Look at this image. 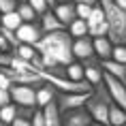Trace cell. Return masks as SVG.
<instances>
[{
    "instance_id": "277c9868",
    "label": "cell",
    "mask_w": 126,
    "mask_h": 126,
    "mask_svg": "<svg viewBox=\"0 0 126 126\" xmlns=\"http://www.w3.org/2000/svg\"><path fill=\"white\" fill-rule=\"evenodd\" d=\"M11 98L21 109H36V88L15 83L11 88Z\"/></svg>"
},
{
    "instance_id": "603a6c76",
    "label": "cell",
    "mask_w": 126,
    "mask_h": 126,
    "mask_svg": "<svg viewBox=\"0 0 126 126\" xmlns=\"http://www.w3.org/2000/svg\"><path fill=\"white\" fill-rule=\"evenodd\" d=\"M21 60H26V62H34V60H39V51L34 49V45H19L17 49H13Z\"/></svg>"
},
{
    "instance_id": "60d3db41",
    "label": "cell",
    "mask_w": 126,
    "mask_h": 126,
    "mask_svg": "<svg viewBox=\"0 0 126 126\" xmlns=\"http://www.w3.org/2000/svg\"><path fill=\"white\" fill-rule=\"evenodd\" d=\"M0 126H7V124H4V122H2V120H0Z\"/></svg>"
},
{
    "instance_id": "74e56055",
    "label": "cell",
    "mask_w": 126,
    "mask_h": 126,
    "mask_svg": "<svg viewBox=\"0 0 126 126\" xmlns=\"http://www.w3.org/2000/svg\"><path fill=\"white\" fill-rule=\"evenodd\" d=\"M58 4H64V2H73V0H56Z\"/></svg>"
},
{
    "instance_id": "30bf717a",
    "label": "cell",
    "mask_w": 126,
    "mask_h": 126,
    "mask_svg": "<svg viewBox=\"0 0 126 126\" xmlns=\"http://www.w3.org/2000/svg\"><path fill=\"white\" fill-rule=\"evenodd\" d=\"M94 120L92 115L88 113V109H73V111H66L62 113V126H88L92 124Z\"/></svg>"
},
{
    "instance_id": "8d00e7d4",
    "label": "cell",
    "mask_w": 126,
    "mask_h": 126,
    "mask_svg": "<svg viewBox=\"0 0 126 126\" xmlns=\"http://www.w3.org/2000/svg\"><path fill=\"white\" fill-rule=\"evenodd\" d=\"M45 2H47V4H49V7H51V9L56 7V4H58V2H56V0H45Z\"/></svg>"
},
{
    "instance_id": "f35d334b",
    "label": "cell",
    "mask_w": 126,
    "mask_h": 126,
    "mask_svg": "<svg viewBox=\"0 0 126 126\" xmlns=\"http://www.w3.org/2000/svg\"><path fill=\"white\" fill-rule=\"evenodd\" d=\"M88 126H103V124H98V122H92V124H88Z\"/></svg>"
},
{
    "instance_id": "7bdbcfd3",
    "label": "cell",
    "mask_w": 126,
    "mask_h": 126,
    "mask_svg": "<svg viewBox=\"0 0 126 126\" xmlns=\"http://www.w3.org/2000/svg\"><path fill=\"white\" fill-rule=\"evenodd\" d=\"M124 126H126V124H124Z\"/></svg>"
},
{
    "instance_id": "f1b7e54d",
    "label": "cell",
    "mask_w": 126,
    "mask_h": 126,
    "mask_svg": "<svg viewBox=\"0 0 126 126\" xmlns=\"http://www.w3.org/2000/svg\"><path fill=\"white\" fill-rule=\"evenodd\" d=\"M17 7H19V2H17V0H0V13H2V15L17 11Z\"/></svg>"
},
{
    "instance_id": "836d02e7",
    "label": "cell",
    "mask_w": 126,
    "mask_h": 126,
    "mask_svg": "<svg viewBox=\"0 0 126 126\" xmlns=\"http://www.w3.org/2000/svg\"><path fill=\"white\" fill-rule=\"evenodd\" d=\"M4 51H11V47H9V43L4 41V36L0 34V53H4Z\"/></svg>"
},
{
    "instance_id": "2e32d148",
    "label": "cell",
    "mask_w": 126,
    "mask_h": 126,
    "mask_svg": "<svg viewBox=\"0 0 126 126\" xmlns=\"http://www.w3.org/2000/svg\"><path fill=\"white\" fill-rule=\"evenodd\" d=\"M100 66H103V71H105L107 75H111V77H115V79H120V81L126 83V64H120L115 60H103Z\"/></svg>"
},
{
    "instance_id": "484cf974",
    "label": "cell",
    "mask_w": 126,
    "mask_h": 126,
    "mask_svg": "<svg viewBox=\"0 0 126 126\" xmlns=\"http://www.w3.org/2000/svg\"><path fill=\"white\" fill-rule=\"evenodd\" d=\"M0 34L4 36V41L9 43V47H11V49H17V47L21 45L19 39H17V34H15L13 30H9V28H2V26H0Z\"/></svg>"
},
{
    "instance_id": "ab89813d",
    "label": "cell",
    "mask_w": 126,
    "mask_h": 126,
    "mask_svg": "<svg viewBox=\"0 0 126 126\" xmlns=\"http://www.w3.org/2000/svg\"><path fill=\"white\" fill-rule=\"evenodd\" d=\"M17 2H19V4H21V2H28V0H17Z\"/></svg>"
},
{
    "instance_id": "d4e9b609",
    "label": "cell",
    "mask_w": 126,
    "mask_h": 126,
    "mask_svg": "<svg viewBox=\"0 0 126 126\" xmlns=\"http://www.w3.org/2000/svg\"><path fill=\"white\" fill-rule=\"evenodd\" d=\"M17 13H19V17L24 19V24H32L34 19H36V13H34V9L28 4V2H21L19 7H17Z\"/></svg>"
},
{
    "instance_id": "e575fe53",
    "label": "cell",
    "mask_w": 126,
    "mask_h": 126,
    "mask_svg": "<svg viewBox=\"0 0 126 126\" xmlns=\"http://www.w3.org/2000/svg\"><path fill=\"white\" fill-rule=\"evenodd\" d=\"M75 4H90V7H96L98 4V0H73Z\"/></svg>"
},
{
    "instance_id": "ac0fdd59",
    "label": "cell",
    "mask_w": 126,
    "mask_h": 126,
    "mask_svg": "<svg viewBox=\"0 0 126 126\" xmlns=\"http://www.w3.org/2000/svg\"><path fill=\"white\" fill-rule=\"evenodd\" d=\"M126 124V111L120 105H109V126H124Z\"/></svg>"
},
{
    "instance_id": "ffe728a7",
    "label": "cell",
    "mask_w": 126,
    "mask_h": 126,
    "mask_svg": "<svg viewBox=\"0 0 126 126\" xmlns=\"http://www.w3.org/2000/svg\"><path fill=\"white\" fill-rule=\"evenodd\" d=\"M64 77L71 81H83L86 79V73H83V64L79 62H73V64H68L66 71H64Z\"/></svg>"
},
{
    "instance_id": "d6986e66",
    "label": "cell",
    "mask_w": 126,
    "mask_h": 126,
    "mask_svg": "<svg viewBox=\"0 0 126 126\" xmlns=\"http://www.w3.org/2000/svg\"><path fill=\"white\" fill-rule=\"evenodd\" d=\"M24 24V19L19 17V13L17 11H13V13H7L0 17V26L2 28H9V30H13V32H17V28Z\"/></svg>"
},
{
    "instance_id": "7c38bea8",
    "label": "cell",
    "mask_w": 126,
    "mask_h": 126,
    "mask_svg": "<svg viewBox=\"0 0 126 126\" xmlns=\"http://www.w3.org/2000/svg\"><path fill=\"white\" fill-rule=\"evenodd\" d=\"M83 73H86V81H90L92 86H98V83H103V77H105V71H103V66H100V60L96 62V60H86L83 62Z\"/></svg>"
},
{
    "instance_id": "9a60e30c",
    "label": "cell",
    "mask_w": 126,
    "mask_h": 126,
    "mask_svg": "<svg viewBox=\"0 0 126 126\" xmlns=\"http://www.w3.org/2000/svg\"><path fill=\"white\" fill-rule=\"evenodd\" d=\"M41 30H43V34H49V32L66 30V28H64V24L53 15V11H47L45 15H41Z\"/></svg>"
},
{
    "instance_id": "4dcf8cb0",
    "label": "cell",
    "mask_w": 126,
    "mask_h": 126,
    "mask_svg": "<svg viewBox=\"0 0 126 126\" xmlns=\"http://www.w3.org/2000/svg\"><path fill=\"white\" fill-rule=\"evenodd\" d=\"M13 88V81L9 79V75L0 68V90H11Z\"/></svg>"
},
{
    "instance_id": "d6a6232c",
    "label": "cell",
    "mask_w": 126,
    "mask_h": 126,
    "mask_svg": "<svg viewBox=\"0 0 126 126\" xmlns=\"http://www.w3.org/2000/svg\"><path fill=\"white\" fill-rule=\"evenodd\" d=\"M13 103V98H11V90H0V107H7Z\"/></svg>"
},
{
    "instance_id": "ba28073f",
    "label": "cell",
    "mask_w": 126,
    "mask_h": 126,
    "mask_svg": "<svg viewBox=\"0 0 126 126\" xmlns=\"http://www.w3.org/2000/svg\"><path fill=\"white\" fill-rule=\"evenodd\" d=\"M73 56L77 60H83V62L96 58V53H94V39H92V36L73 39Z\"/></svg>"
},
{
    "instance_id": "4fadbf2b",
    "label": "cell",
    "mask_w": 126,
    "mask_h": 126,
    "mask_svg": "<svg viewBox=\"0 0 126 126\" xmlns=\"http://www.w3.org/2000/svg\"><path fill=\"white\" fill-rule=\"evenodd\" d=\"M113 41L109 36H98V39H94V53H96V58L103 62V60H111L113 56Z\"/></svg>"
},
{
    "instance_id": "7a4b0ae2",
    "label": "cell",
    "mask_w": 126,
    "mask_h": 126,
    "mask_svg": "<svg viewBox=\"0 0 126 126\" xmlns=\"http://www.w3.org/2000/svg\"><path fill=\"white\" fill-rule=\"evenodd\" d=\"M98 4L105 11L107 26H109V39L113 41V45H122L126 43V11L113 2V0H98Z\"/></svg>"
},
{
    "instance_id": "8fae6325",
    "label": "cell",
    "mask_w": 126,
    "mask_h": 126,
    "mask_svg": "<svg viewBox=\"0 0 126 126\" xmlns=\"http://www.w3.org/2000/svg\"><path fill=\"white\" fill-rule=\"evenodd\" d=\"M53 15H56V17L64 24V28H68L75 19H77V4H75V2L56 4V7H53Z\"/></svg>"
},
{
    "instance_id": "83f0119b",
    "label": "cell",
    "mask_w": 126,
    "mask_h": 126,
    "mask_svg": "<svg viewBox=\"0 0 126 126\" xmlns=\"http://www.w3.org/2000/svg\"><path fill=\"white\" fill-rule=\"evenodd\" d=\"M28 4L34 9V13L36 15H45L49 11V4H47L45 0H28Z\"/></svg>"
},
{
    "instance_id": "52a82bcc",
    "label": "cell",
    "mask_w": 126,
    "mask_h": 126,
    "mask_svg": "<svg viewBox=\"0 0 126 126\" xmlns=\"http://www.w3.org/2000/svg\"><path fill=\"white\" fill-rule=\"evenodd\" d=\"M103 81H105L107 92H109L111 100L126 111V83L120 81V79H115V77H111V75H107V73H105V77H103Z\"/></svg>"
},
{
    "instance_id": "f546056e",
    "label": "cell",
    "mask_w": 126,
    "mask_h": 126,
    "mask_svg": "<svg viewBox=\"0 0 126 126\" xmlns=\"http://www.w3.org/2000/svg\"><path fill=\"white\" fill-rule=\"evenodd\" d=\"M92 9L94 7H90V4H77V17L83 19V21H88L90 15H92Z\"/></svg>"
},
{
    "instance_id": "1f68e13d",
    "label": "cell",
    "mask_w": 126,
    "mask_h": 126,
    "mask_svg": "<svg viewBox=\"0 0 126 126\" xmlns=\"http://www.w3.org/2000/svg\"><path fill=\"white\" fill-rule=\"evenodd\" d=\"M32 126H45L43 109H34V113H32Z\"/></svg>"
},
{
    "instance_id": "5b68a950",
    "label": "cell",
    "mask_w": 126,
    "mask_h": 126,
    "mask_svg": "<svg viewBox=\"0 0 126 126\" xmlns=\"http://www.w3.org/2000/svg\"><path fill=\"white\" fill-rule=\"evenodd\" d=\"M88 34L92 39H98V36H107L109 34V26H107V17H105V11L100 4L92 9V15L88 19Z\"/></svg>"
},
{
    "instance_id": "4316f807",
    "label": "cell",
    "mask_w": 126,
    "mask_h": 126,
    "mask_svg": "<svg viewBox=\"0 0 126 126\" xmlns=\"http://www.w3.org/2000/svg\"><path fill=\"white\" fill-rule=\"evenodd\" d=\"M111 60L120 62V64H126V43H122V45H115V47H113V56H111Z\"/></svg>"
},
{
    "instance_id": "8992f818",
    "label": "cell",
    "mask_w": 126,
    "mask_h": 126,
    "mask_svg": "<svg viewBox=\"0 0 126 126\" xmlns=\"http://www.w3.org/2000/svg\"><path fill=\"white\" fill-rule=\"evenodd\" d=\"M90 96H92V92H79V94H62V92H60L58 107H60V111H62V113L73 111V109H83L86 103L90 100Z\"/></svg>"
},
{
    "instance_id": "6da1fadb",
    "label": "cell",
    "mask_w": 126,
    "mask_h": 126,
    "mask_svg": "<svg viewBox=\"0 0 126 126\" xmlns=\"http://www.w3.org/2000/svg\"><path fill=\"white\" fill-rule=\"evenodd\" d=\"M34 49L41 56V64L53 75H64L66 66L75 62L73 36L68 34V30L43 34L41 41L34 45Z\"/></svg>"
},
{
    "instance_id": "44dd1931",
    "label": "cell",
    "mask_w": 126,
    "mask_h": 126,
    "mask_svg": "<svg viewBox=\"0 0 126 126\" xmlns=\"http://www.w3.org/2000/svg\"><path fill=\"white\" fill-rule=\"evenodd\" d=\"M66 30H68V34H71L73 39H81V36H90V34H88V21L79 19V17H77V19H75L73 24H71V26L66 28Z\"/></svg>"
},
{
    "instance_id": "e0dca14e",
    "label": "cell",
    "mask_w": 126,
    "mask_h": 126,
    "mask_svg": "<svg viewBox=\"0 0 126 126\" xmlns=\"http://www.w3.org/2000/svg\"><path fill=\"white\" fill-rule=\"evenodd\" d=\"M51 100H56V88H51L49 83H41L36 88V107L43 109L45 105H49Z\"/></svg>"
},
{
    "instance_id": "3957f363",
    "label": "cell",
    "mask_w": 126,
    "mask_h": 126,
    "mask_svg": "<svg viewBox=\"0 0 126 126\" xmlns=\"http://www.w3.org/2000/svg\"><path fill=\"white\" fill-rule=\"evenodd\" d=\"M111 103L113 100H111V96H109V92H107L105 81H103L98 86H94L92 96H90V100L86 103V109H88V113L92 115L94 122H98V124H103V126H109V105H111Z\"/></svg>"
},
{
    "instance_id": "9c48e42d",
    "label": "cell",
    "mask_w": 126,
    "mask_h": 126,
    "mask_svg": "<svg viewBox=\"0 0 126 126\" xmlns=\"http://www.w3.org/2000/svg\"><path fill=\"white\" fill-rule=\"evenodd\" d=\"M15 34H17L21 45H36L41 41V36H43V30H41V26H36L32 21V24H21Z\"/></svg>"
},
{
    "instance_id": "7402d4cb",
    "label": "cell",
    "mask_w": 126,
    "mask_h": 126,
    "mask_svg": "<svg viewBox=\"0 0 126 126\" xmlns=\"http://www.w3.org/2000/svg\"><path fill=\"white\" fill-rule=\"evenodd\" d=\"M17 113H19V107L15 105V103H11V105H7V107H0V120L7 126L13 124V120L17 118Z\"/></svg>"
},
{
    "instance_id": "d590c367",
    "label": "cell",
    "mask_w": 126,
    "mask_h": 126,
    "mask_svg": "<svg viewBox=\"0 0 126 126\" xmlns=\"http://www.w3.org/2000/svg\"><path fill=\"white\" fill-rule=\"evenodd\" d=\"M113 2H115V4H118L122 11H126V0H113Z\"/></svg>"
},
{
    "instance_id": "b9f144b4",
    "label": "cell",
    "mask_w": 126,
    "mask_h": 126,
    "mask_svg": "<svg viewBox=\"0 0 126 126\" xmlns=\"http://www.w3.org/2000/svg\"><path fill=\"white\" fill-rule=\"evenodd\" d=\"M0 17H2V13H0Z\"/></svg>"
},
{
    "instance_id": "cb8c5ba5",
    "label": "cell",
    "mask_w": 126,
    "mask_h": 126,
    "mask_svg": "<svg viewBox=\"0 0 126 126\" xmlns=\"http://www.w3.org/2000/svg\"><path fill=\"white\" fill-rule=\"evenodd\" d=\"M32 113L34 109H21L19 107V113H17V118L13 120L11 126H32Z\"/></svg>"
},
{
    "instance_id": "5bb4252c",
    "label": "cell",
    "mask_w": 126,
    "mask_h": 126,
    "mask_svg": "<svg viewBox=\"0 0 126 126\" xmlns=\"http://www.w3.org/2000/svg\"><path fill=\"white\" fill-rule=\"evenodd\" d=\"M43 118L45 126H62V111L58 107V100H51L49 105L43 107Z\"/></svg>"
}]
</instances>
